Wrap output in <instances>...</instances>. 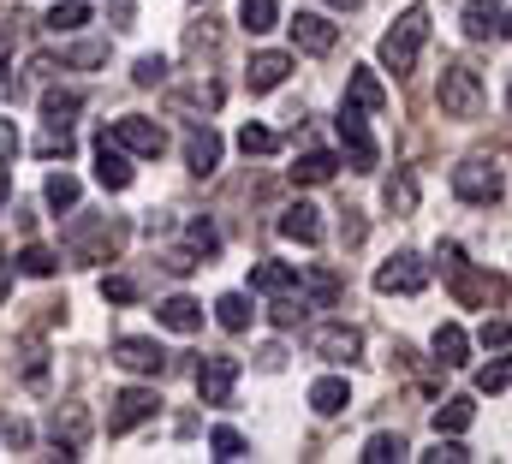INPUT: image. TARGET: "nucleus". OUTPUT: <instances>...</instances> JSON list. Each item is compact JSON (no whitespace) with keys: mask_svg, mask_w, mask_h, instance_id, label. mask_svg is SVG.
Returning <instances> with one entry per match:
<instances>
[{"mask_svg":"<svg viewBox=\"0 0 512 464\" xmlns=\"http://www.w3.org/2000/svg\"><path fill=\"white\" fill-rule=\"evenodd\" d=\"M501 36H512V12H501Z\"/></svg>","mask_w":512,"mask_h":464,"instance_id":"09e8293b","label":"nucleus"},{"mask_svg":"<svg viewBox=\"0 0 512 464\" xmlns=\"http://www.w3.org/2000/svg\"><path fill=\"white\" fill-rule=\"evenodd\" d=\"M96 185H102V191H131V155L108 137V131L96 137Z\"/></svg>","mask_w":512,"mask_h":464,"instance_id":"f8f14e48","label":"nucleus"},{"mask_svg":"<svg viewBox=\"0 0 512 464\" xmlns=\"http://www.w3.org/2000/svg\"><path fill=\"white\" fill-rule=\"evenodd\" d=\"M6 292H12V262L0 256V304H6Z\"/></svg>","mask_w":512,"mask_h":464,"instance_id":"49530a36","label":"nucleus"},{"mask_svg":"<svg viewBox=\"0 0 512 464\" xmlns=\"http://www.w3.org/2000/svg\"><path fill=\"white\" fill-rule=\"evenodd\" d=\"M501 0H465V12H459V24H465V36L471 42H483V36H495L501 30Z\"/></svg>","mask_w":512,"mask_h":464,"instance_id":"aec40b11","label":"nucleus"},{"mask_svg":"<svg viewBox=\"0 0 512 464\" xmlns=\"http://www.w3.org/2000/svg\"><path fill=\"white\" fill-rule=\"evenodd\" d=\"M423 42H429V6L417 0V6H405V12L393 18V30L382 36V66L393 72V78L417 72V60H423Z\"/></svg>","mask_w":512,"mask_h":464,"instance_id":"f257e3e1","label":"nucleus"},{"mask_svg":"<svg viewBox=\"0 0 512 464\" xmlns=\"http://www.w3.org/2000/svg\"><path fill=\"white\" fill-rule=\"evenodd\" d=\"M423 459H429V464H471V447H465V441H459V435H447V441H441V435H435V447H429V453H423Z\"/></svg>","mask_w":512,"mask_h":464,"instance_id":"e433bc0d","label":"nucleus"},{"mask_svg":"<svg viewBox=\"0 0 512 464\" xmlns=\"http://www.w3.org/2000/svg\"><path fill=\"white\" fill-rule=\"evenodd\" d=\"M346 108H364V114H382L387 108V84L376 78V66H358L352 84H346Z\"/></svg>","mask_w":512,"mask_h":464,"instance_id":"f3484780","label":"nucleus"},{"mask_svg":"<svg viewBox=\"0 0 512 464\" xmlns=\"http://www.w3.org/2000/svg\"><path fill=\"white\" fill-rule=\"evenodd\" d=\"M435 357H441V369L471 363V334H465L459 322H441V328H435Z\"/></svg>","mask_w":512,"mask_h":464,"instance_id":"4be33fe9","label":"nucleus"},{"mask_svg":"<svg viewBox=\"0 0 512 464\" xmlns=\"http://www.w3.org/2000/svg\"><path fill=\"white\" fill-rule=\"evenodd\" d=\"M18 149H24V137H18V125H12V119H0V161H12Z\"/></svg>","mask_w":512,"mask_h":464,"instance_id":"79ce46f5","label":"nucleus"},{"mask_svg":"<svg viewBox=\"0 0 512 464\" xmlns=\"http://www.w3.org/2000/svg\"><path fill=\"white\" fill-rule=\"evenodd\" d=\"M84 24H90V6H84V0H60V6L48 12V30H54V36H78Z\"/></svg>","mask_w":512,"mask_h":464,"instance_id":"c85d7f7f","label":"nucleus"},{"mask_svg":"<svg viewBox=\"0 0 512 464\" xmlns=\"http://www.w3.org/2000/svg\"><path fill=\"white\" fill-rule=\"evenodd\" d=\"M78 114H84V96L78 90H42V119L48 125H72Z\"/></svg>","mask_w":512,"mask_h":464,"instance_id":"bb28decb","label":"nucleus"},{"mask_svg":"<svg viewBox=\"0 0 512 464\" xmlns=\"http://www.w3.org/2000/svg\"><path fill=\"white\" fill-rule=\"evenodd\" d=\"M346 405H352L346 375H322V381H310V411H316V417H340Z\"/></svg>","mask_w":512,"mask_h":464,"instance_id":"a211bd4d","label":"nucleus"},{"mask_svg":"<svg viewBox=\"0 0 512 464\" xmlns=\"http://www.w3.org/2000/svg\"><path fill=\"white\" fill-rule=\"evenodd\" d=\"M209 447H215V459H221V464H233V459H245V453H251V447H245V435H239V429H227V423L209 435Z\"/></svg>","mask_w":512,"mask_h":464,"instance_id":"c9c22d12","label":"nucleus"},{"mask_svg":"<svg viewBox=\"0 0 512 464\" xmlns=\"http://www.w3.org/2000/svg\"><path fill=\"white\" fill-rule=\"evenodd\" d=\"M102 298L108 304H137V280L131 274H102Z\"/></svg>","mask_w":512,"mask_h":464,"instance_id":"58836bf2","label":"nucleus"},{"mask_svg":"<svg viewBox=\"0 0 512 464\" xmlns=\"http://www.w3.org/2000/svg\"><path fill=\"white\" fill-rule=\"evenodd\" d=\"M316 357H328V363H352L358 351H364V334L352 328V322H328V328H316Z\"/></svg>","mask_w":512,"mask_h":464,"instance_id":"ddd939ff","label":"nucleus"},{"mask_svg":"<svg viewBox=\"0 0 512 464\" xmlns=\"http://www.w3.org/2000/svg\"><path fill=\"white\" fill-rule=\"evenodd\" d=\"M239 387V357H203L197 363V399L203 405H227Z\"/></svg>","mask_w":512,"mask_h":464,"instance_id":"6e6552de","label":"nucleus"},{"mask_svg":"<svg viewBox=\"0 0 512 464\" xmlns=\"http://www.w3.org/2000/svg\"><path fill=\"white\" fill-rule=\"evenodd\" d=\"M185 167H191L197 179H209V173L221 167V131H215L209 119H197V125L185 131Z\"/></svg>","mask_w":512,"mask_h":464,"instance_id":"9d476101","label":"nucleus"},{"mask_svg":"<svg viewBox=\"0 0 512 464\" xmlns=\"http://www.w3.org/2000/svg\"><path fill=\"white\" fill-rule=\"evenodd\" d=\"M155 322H161L167 334H197V328H203V304L185 298V292H173V298L155 304Z\"/></svg>","mask_w":512,"mask_h":464,"instance_id":"4468645a","label":"nucleus"},{"mask_svg":"<svg viewBox=\"0 0 512 464\" xmlns=\"http://www.w3.org/2000/svg\"><path fill=\"white\" fill-rule=\"evenodd\" d=\"M423 286H429V262H423L417 250H399L393 262L376 268V292H382V298H417Z\"/></svg>","mask_w":512,"mask_h":464,"instance_id":"20e7f679","label":"nucleus"},{"mask_svg":"<svg viewBox=\"0 0 512 464\" xmlns=\"http://www.w3.org/2000/svg\"><path fill=\"white\" fill-rule=\"evenodd\" d=\"M286 72H292V54H280V48H262V54H251V90L256 96H268V90H280L286 84Z\"/></svg>","mask_w":512,"mask_h":464,"instance_id":"2eb2a0df","label":"nucleus"},{"mask_svg":"<svg viewBox=\"0 0 512 464\" xmlns=\"http://www.w3.org/2000/svg\"><path fill=\"white\" fill-rule=\"evenodd\" d=\"M292 286H298V268H292V262H256L251 268V292H262V298L292 292Z\"/></svg>","mask_w":512,"mask_h":464,"instance_id":"5701e85b","label":"nucleus"},{"mask_svg":"<svg viewBox=\"0 0 512 464\" xmlns=\"http://www.w3.org/2000/svg\"><path fill=\"white\" fill-rule=\"evenodd\" d=\"M114 363H120V369H131V375H167V351L155 346V340H143V334L114 340Z\"/></svg>","mask_w":512,"mask_h":464,"instance_id":"9b49d317","label":"nucleus"},{"mask_svg":"<svg viewBox=\"0 0 512 464\" xmlns=\"http://www.w3.org/2000/svg\"><path fill=\"white\" fill-rule=\"evenodd\" d=\"M161 268H167V274H191V268H197V250H167Z\"/></svg>","mask_w":512,"mask_h":464,"instance_id":"37998d69","label":"nucleus"},{"mask_svg":"<svg viewBox=\"0 0 512 464\" xmlns=\"http://www.w3.org/2000/svg\"><path fill=\"white\" fill-rule=\"evenodd\" d=\"M161 411V399H155V387H126V393H114V411H108V435H131L137 423H149Z\"/></svg>","mask_w":512,"mask_h":464,"instance_id":"0eeeda50","label":"nucleus"},{"mask_svg":"<svg viewBox=\"0 0 512 464\" xmlns=\"http://www.w3.org/2000/svg\"><path fill=\"white\" fill-rule=\"evenodd\" d=\"M215 322H221L227 334H245V328H251V298H245V292L215 298Z\"/></svg>","mask_w":512,"mask_h":464,"instance_id":"cd10ccee","label":"nucleus"},{"mask_svg":"<svg viewBox=\"0 0 512 464\" xmlns=\"http://www.w3.org/2000/svg\"><path fill=\"white\" fill-rule=\"evenodd\" d=\"M185 244H191L197 256H221V232H215L209 215H203V221H185Z\"/></svg>","mask_w":512,"mask_h":464,"instance_id":"473e14b6","label":"nucleus"},{"mask_svg":"<svg viewBox=\"0 0 512 464\" xmlns=\"http://www.w3.org/2000/svg\"><path fill=\"white\" fill-rule=\"evenodd\" d=\"M42 197H48V209H78V197H84V185H78L72 173H48V185H42Z\"/></svg>","mask_w":512,"mask_h":464,"instance_id":"7c9ffc66","label":"nucleus"},{"mask_svg":"<svg viewBox=\"0 0 512 464\" xmlns=\"http://www.w3.org/2000/svg\"><path fill=\"white\" fill-rule=\"evenodd\" d=\"M108 137L126 149V155H137V161H155L161 149H167V131H161V119H143V114H126L108 125Z\"/></svg>","mask_w":512,"mask_h":464,"instance_id":"39448f33","label":"nucleus"},{"mask_svg":"<svg viewBox=\"0 0 512 464\" xmlns=\"http://www.w3.org/2000/svg\"><path fill=\"white\" fill-rule=\"evenodd\" d=\"M131 78H137V84L149 90V84H161V78H167V60H161V54H143V60L131 66Z\"/></svg>","mask_w":512,"mask_h":464,"instance_id":"ea45409f","label":"nucleus"},{"mask_svg":"<svg viewBox=\"0 0 512 464\" xmlns=\"http://www.w3.org/2000/svg\"><path fill=\"white\" fill-rule=\"evenodd\" d=\"M6 191H12V179H6V167H0V197H6Z\"/></svg>","mask_w":512,"mask_h":464,"instance_id":"8fccbe9b","label":"nucleus"},{"mask_svg":"<svg viewBox=\"0 0 512 464\" xmlns=\"http://www.w3.org/2000/svg\"><path fill=\"white\" fill-rule=\"evenodd\" d=\"M477 423V405L459 393V399H441V411H435V435H465Z\"/></svg>","mask_w":512,"mask_h":464,"instance_id":"a878e982","label":"nucleus"},{"mask_svg":"<svg viewBox=\"0 0 512 464\" xmlns=\"http://www.w3.org/2000/svg\"><path fill=\"white\" fill-rule=\"evenodd\" d=\"M0 84H12V30L0 24Z\"/></svg>","mask_w":512,"mask_h":464,"instance_id":"c03bdc74","label":"nucleus"},{"mask_svg":"<svg viewBox=\"0 0 512 464\" xmlns=\"http://www.w3.org/2000/svg\"><path fill=\"white\" fill-rule=\"evenodd\" d=\"M12 268H18V274H30V280H48V274H54V268H60V256H54V250H48V244H24V250H18V262H12Z\"/></svg>","mask_w":512,"mask_h":464,"instance_id":"c756f323","label":"nucleus"},{"mask_svg":"<svg viewBox=\"0 0 512 464\" xmlns=\"http://www.w3.org/2000/svg\"><path fill=\"white\" fill-rule=\"evenodd\" d=\"M334 131H340L346 167H352V173H376L382 149H376V137H370V119H364V108H340V119H334Z\"/></svg>","mask_w":512,"mask_h":464,"instance_id":"7ed1b4c3","label":"nucleus"},{"mask_svg":"<svg viewBox=\"0 0 512 464\" xmlns=\"http://www.w3.org/2000/svg\"><path fill=\"white\" fill-rule=\"evenodd\" d=\"M96 60H108V48H96V42H84V48H72V66H96Z\"/></svg>","mask_w":512,"mask_h":464,"instance_id":"a18cd8bd","label":"nucleus"},{"mask_svg":"<svg viewBox=\"0 0 512 464\" xmlns=\"http://www.w3.org/2000/svg\"><path fill=\"white\" fill-rule=\"evenodd\" d=\"M84 435H90V417H84V405H66V411L54 417V447H60V459H78Z\"/></svg>","mask_w":512,"mask_h":464,"instance_id":"6ab92c4d","label":"nucleus"},{"mask_svg":"<svg viewBox=\"0 0 512 464\" xmlns=\"http://www.w3.org/2000/svg\"><path fill=\"white\" fill-rule=\"evenodd\" d=\"M280 238H292V244H322V209H316V203L280 209Z\"/></svg>","mask_w":512,"mask_h":464,"instance_id":"dca6fc26","label":"nucleus"},{"mask_svg":"<svg viewBox=\"0 0 512 464\" xmlns=\"http://www.w3.org/2000/svg\"><path fill=\"white\" fill-rule=\"evenodd\" d=\"M512 387V357H489L477 369V393H507Z\"/></svg>","mask_w":512,"mask_h":464,"instance_id":"72a5a7b5","label":"nucleus"},{"mask_svg":"<svg viewBox=\"0 0 512 464\" xmlns=\"http://www.w3.org/2000/svg\"><path fill=\"white\" fill-rule=\"evenodd\" d=\"M477 340H483V346H489V351H501V346H507V340H512V328H507V322H495V316H489Z\"/></svg>","mask_w":512,"mask_h":464,"instance_id":"a19ab883","label":"nucleus"},{"mask_svg":"<svg viewBox=\"0 0 512 464\" xmlns=\"http://www.w3.org/2000/svg\"><path fill=\"white\" fill-rule=\"evenodd\" d=\"M239 24H245L251 36H268V30L280 24V6H274V0H245V6H239Z\"/></svg>","mask_w":512,"mask_h":464,"instance_id":"2f4dec72","label":"nucleus"},{"mask_svg":"<svg viewBox=\"0 0 512 464\" xmlns=\"http://www.w3.org/2000/svg\"><path fill=\"white\" fill-rule=\"evenodd\" d=\"M358 459L364 464H393V459H405V441H399V435H370Z\"/></svg>","mask_w":512,"mask_h":464,"instance_id":"f704fd0d","label":"nucleus"},{"mask_svg":"<svg viewBox=\"0 0 512 464\" xmlns=\"http://www.w3.org/2000/svg\"><path fill=\"white\" fill-rule=\"evenodd\" d=\"M435 102H441V114H447V119H477V114H483V72H477V66H465V60H453V66L441 72Z\"/></svg>","mask_w":512,"mask_h":464,"instance_id":"f03ea898","label":"nucleus"},{"mask_svg":"<svg viewBox=\"0 0 512 464\" xmlns=\"http://www.w3.org/2000/svg\"><path fill=\"white\" fill-rule=\"evenodd\" d=\"M340 173V161L328 155V149H310V155H298V167H292V185H328Z\"/></svg>","mask_w":512,"mask_h":464,"instance_id":"393cba45","label":"nucleus"},{"mask_svg":"<svg viewBox=\"0 0 512 464\" xmlns=\"http://www.w3.org/2000/svg\"><path fill=\"white\" fill-rule=\"evenodd\" d=\"M328 6H334V12H358L364 0H328Z\"/></svg>","mask_w":512,"mask_h":464,"instance_id":"de8ad7c7","label":"nucleus"},{"mask_svg":"<svg viewBox=\"0 0 512 464\" xmlns=\"http://www.w3.org/2000/svg\"><path fill=\"white\" fill-rule=\"evenodd\" d=\"M387 215H417V173L411 167H393V179L382 185Z\"/></svg>","mask_w":512,"mask_h":464,"instance_id":"412c9836","label":"nucleus"},{"mask_svg":"<svg viewBox=\"0 0 512 464\" xmlns=\"http://www.w3.org/2000/svg\"><path fill=\"white\" fill-rule=\"evenodd\" d=\"M304 316H310V298H304L298 286H292V292H274V304H268V322H274L280 334H292Z\"/></svg>","mask_w":512,"mask_h":464,"instance_id":"b1692460","label":"nucleus"},{"mask_svg":"<svg viewBox=\"0 0 512 464\" xmlns=\"http://www.w3.org/2000/svg\"><path fill=\"white\" fill-rule=\"evenodd\" d=\"M239 149H245V155H274L280 137H274L268 125H245V131H239Z\"/></svg>","mask_w":512,"mask_h":464,"instance_id":"4c0bfd02","label":"nucleus"},{"mask_svg":"<svg viewBox=\"0 0 512 464\" xmlns=\"http://www.w3.org/2000/svg\"><path fill=\"white\" fill-rule=\"evenodd\" d=\"M453 191H459L465 203H501L507 179H501L495 161H465V167H453Z\"/></svg>","mask_w":512,"mask_h":464,"instance_id":"423d86ee","label":"nucleus"},{"mask_svg":"<svg viewBox=\"0 0 512 464\" xmlns=\"http://www.w3.org/2000/svg\"><path fill=\"white\" fill-rule=\"evenodd\" d=\"M286 30H292V48L298 54H334V42H340V24H328L322 12H298Z\"/></svg>","mask_w":512,"mask_h":464,"instance_id":"1a4fd4ad","label":"nucleus"}]
</instances>
